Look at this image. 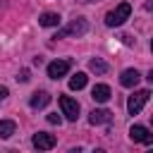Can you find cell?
Segmentation results:
<instances>
[{
  "mask_svg": "<svg viewBox=\"0 0 153 153\" xmlns=\"http://www.w3.org/2000/svg\"><path fill=\"white\" fill-rule=\"evenodd\" d=\"M129 14H131V5H129V2H120L115 10H110V12L105 14V24H108V26H122V24L129 19Z\"/></svg>",
  "mask_w": 153,
  "mask_h": 153,
  "instance_id": "obj_1",
  "label": "cell"
},
{
  "mask_svg": "<svg viewBox=\"0 0 153 153\" xmlns=\"http://www.w3.org/2000/svg\"><path fill=\"white\" fill-rule=\"evenodd\" d=\"M148 98H151V91H148V88H141V91L131 93L129 100H127V110H129V115H139V112L143 110V105L148 103Z\"/></svg>",
  "mask_w": 153,
  "mask_h": 153,
  "instance_id": "obj_2",
  "label": "cell"
},
{
  "mask_svg": "<svg viewBox=\"0 0 153 153\" xmlns=\"http://www.w3.org/2000/svg\"><path fill=\"white\" fill-rule=\"evenodd\" d=\"M88 31V22L86 19H81V17H76L74 22H69L62 31H57V36L55 38H65V36H84Z\"/></svg>",
  "mask_w": 153,
  "mask_h": 153,
  "instance_id": "obj_3",
  "label": "cell"
},
{
  "mask_svg": "<svg viewBox=\"0 0 153 153\" xmlns=\"http://www.w3.org/2000/svg\"><path fill=\"white\" fill-rule=\"evenodd\" d=\"M60 108H62V115L69 120V122H76L79 117V103L69 96H60Z\"/></svg>",
  "mask_w": 153,
  "mask_h": 153,
  "instance_id": "obj_4",
  "label": "cell"
},
{
  "mask_svg": "<svg viewBox=\"0 0 153 153\" xmlns=\"http://www.w3.org/2000/svg\"><path fill=\"white\" fill-rule=\"evenodd\" d=\"M129 136H131V141H136V143H146V146L153 143V134H151L143 124H134V127L129 129Z\"/></svg>",
  "mask_w": 153,
  "mask_h": 153,
  "instance_id": "obj_5",
  "label": "cell"
},
{
  "mask_svg": "<svg viewBox=\"0 0 153 153\" xmlns=\"http://www.w3.org/2000/svg\"><path fill=\"white\" fill-rule=\"evenodd\" d=\"M69 67H72L69 60H55V62L48 65V76H50V79H62V76L69 72Z\"/></svg>",
  "mask_w": 153,
  "mask_h": 153,
  "instance_id": "obj_6",
  "label": "cell"
},
{
  "mask_svg": "<svg viewBox=\"0 0 153 153\" xmlns=\"http://www.w3.org/2000/svg\"><path fill=\"white\" fill-rule=\"evenodd\" d=\"M31 141H33V146H36L38 151H48V148L55 146V136L48 134V131H38V134H33Z\"/></svg>",
  "mask_w": 153,
  "mask_h": 153,
  "instance_id": "obj_7",
  "label": "cell"
},
{
  "mask_svg": "<svg viewBox=\"0 0 153 153\" xmlns=\"http://www.w3.org/2000/svg\"><path fill=\"white\" fill-rule=\"evenodd\" d=\"M139 81H141V74H139L136 69H124L122 76H120V84H122L124 88H131V86H136Z\"/></svg>",
  "mask_w": 153,
  "mask_h": 153,
  "instance_id": "obj_8",
  "label": "cell"
},
{
  "mask_svg": "<svg viewBox=\"0 0 153 153\" xmlns=\"http://www.w3.org/2000/svg\"><path fill=\"white\" fill-rule=\"evenodd\" d=\"M91 98H93L96 103H108V100H110V86H105V84H96L93 91H91Z\"/></svg>",
  "mask_w": 153,
  "mask_h": 153,
  "instance_id": "obj_9",
  "label": "cell"
},
{
  "mask_svg": "<svg viewBox=\"0 0 153 153\" xmlns=\"http://www.w3.org/2000/svg\"><path fill=\"white\" fill-rule=\"evenodd\" d=\"M110 120H112V112H110V110H105V108L93 110V112L88 115V122H91V124H108Z\"/></svg>",
  "mask_w": 153,
  "mask_h": 153,
  "instance_id": "obj_10",
  "label": "cell"
},
{
  "mask_svg": "<svg viewBox=\"0 0 153 153\" xmlns=\"http://www.w3.org/2000/svg\"><path fill=\"white\" fill-rule=\"evenodd\" d=\"M50 103V93H45V91H36L33 96H31V100H29V105L33 108V110H41V108H45Z\"/></svg>",
  "mask_w": 153,
  "mask_h": 153,
  "instance_id": "obj_11",
  "label": "cell"
},
{
  "mask_svg": "<svg viewBox=\"0 0 153 153\" xmlns=\"http://www.w3.org/2000/svg\"><path fill=\"white\" fill-rule=\"evenodd\" d=\"M60 14H55V12H43L41 17H38V24L41 26H60Z\"/></svg>",
  "mask_w": 153,
  "mask_h": 153,
  "instance_id": "obj_12",
  "label": "cell"
},
{
  "mask_svg": "<svg viewBox=\"0 0 153 153\" xmlns=\"http://www.w3.org/2000/svg\"><path fill=\"white\" fill-rule=\"evenodd\" d=\"M86 81H88V76H86L84 72H76V74L69 79V88H72V91H79V88L86 86Z\"/></svg>",
  "mask_w": 153,
  "mask_h": 153,
  "instance_id": "obj_13",
  "label": "cell"
},
{
  "mask_svg": "<svg viewBox=\"0 0 153 153\" xmlns=\"http://www.w3.org/2000/svg\"><path fill=\"white\" fill-rule=\"evenodd\" d=\"M14 134V122L12 120H2L0 122V139H10Z\"/></svg>",
  "mask_w": 153,
  "mask_h": 153,
  "instance_id": "obj_14",
  "label": "cell"
},
{
  "mask_svg": "<svg viewBox=\"0 0 153 153\" xmlns=\"http://www.w3.org/2000/svg\"><path fill=\"white\" fill-rule=\"evenodd\" d=\"M88 69H91V72H96V74H105V72H108V65H105L100 57H96V60H91V62H88Z\"/></svg>",
  "mask_w": 153,
  "mask_h": 153,
  "instance_id": "obj_15",
  "label": "cell"
},
{
  "mask_svg": "<svg viewBox=\"0 0 153 153\" xmlns=\"http://www.w3.org/2000/svg\"><path fill=\"white\" fill-rule=\"evenodd\" d=\"M48 122H50V124H60V122H62V117H60L57 112H50V115H48Z\"/></svg>",
  "mask_w": 153,
  "mask_h": 153,
  "instance_id": "obj_16",
  "label": "cell"
},
{
  "mask_svg": "<svg viewBox=\"0 0 153 153\" xmlns=\"http://www.w3.org/2000/svg\"><path fill=\"white\" fill-rule=\"evenodd\" d=\"M17 81H29V69H22L19 76H17Z\"/></svg>",
  "mask_w": 153,
  "mask_h": 153,
  "instance_id": "obj_17",
  "label": "cell"
},
{
  "mask_svg": "<svg viewBox=\"0 0 153 153\" xmlns=\"http://www.w3.org/2000/svg\"><path fill=\"white\" fill-rule=\"evenodd\" d=\"M5 96H7V88H5V86H0V103L5 100Z\"/></svg>",
  "mask_w": 153,
  "mask_h": 153,
  "instance_id": "obj_18",
  "label": "cell"
},
{
  "mask_svg": "<svg viewBox=\"0 0 153 153\" xmlns=\"http://www.w3.org/2000/svg\"><path fill=\"white\" fill-rule=\"evenodd\" d=\"M79 2H98V0H79Z\"/></svg>",
  "mask_w": 153,
  "mask_h": 153,
  "instance_id": "obj_19",
  "label": "cell"
}]
</instances>
